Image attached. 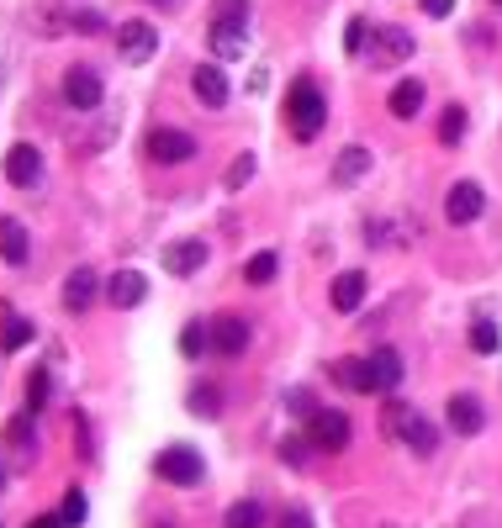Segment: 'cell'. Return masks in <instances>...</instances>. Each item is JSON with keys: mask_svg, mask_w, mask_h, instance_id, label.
Listing matches in <instances>:
<instances>
[{"mask_svg": "<svg viewBox=\"0 0 502 528\" xmlns=\"http://www.w3.org/2000/svg\"><path fill=\"white\" fill-rule=\"evenodd\" d=\"M365 365H370V386H376V391H392L402 381V354L397 349H376Z\"/></svg>", "mask_w": 502, "mask_h": 528, "instance_id": "16", "label": "cell"}, {"mask_svg": "<svg viewBox=\"0 0 502 528\" xmlns=\"http://www.w3.org/2000/svg\"><path fill=\"white\" fill-rule=\"evenodd\" d=\"M117 53H122V64H148L159 53V27H148V22H122L117 27Z\"/></svg>", "mask_w": 502, "mask_h": 528, "instance_id": "6", "label": "cell"}, {"mask_svg": "<svg viewBox=\"0 0 502 528\" xmlns=\"http://www.w3.org/2000/svg\"><path fill=\"white\" fill-rule=\"evenodd\" d=\"M37 175H43V154H37L32 143H16V148H6V180L11 185H37Z\"/></svg>", "mask_w": 502, "mask_h": 528, "instance_id": "11", "label": "cell"}, {"mask_svg": "<svg viewBox=\"0 0 502 528\" xmlns=\"http://www.w3.org/2000/svg\"><path fill=\"white\" fill-rule=\"evenodd\" d=\"M32 344V323L27 317H6V328H0V349L16 354V349H27Z\"/></svg>", "mask_w": 502, "mask_h": 528, "instance_id": "25", "label": "cell"}, {"mask_svg": "<svg viewBox=\"0 0 502 528\" xmlns=\"http://www.w3.org/2000/svg\"><path fill=\"white\" fill-rule=\"evenodd\" d=\"M265 523V507L259 502H233L228 507V528H259Z\"/></svg>", "mask_w": 502, "mask_h": 528, "instance_id": "28", "label": "cell"}, {"mask_svg": "<svg viewBox=\"0 0 502 528\" xmlns=\"http://www.w3.org/2000/svg\"><path fill=\"white\" fill-rule=\"evenodd\" d=\"M201 264H207V243H201V238H180V243L164 249V270H170V275H196Z\"/></svg>", "mask_w": 502, "mask_h": 528, "instance_id": "12", "label": "cell"}, {"mask_svg": "<svg viewBox=\"0 0 502 528\" xmlns=\"http://www.w3.org/2000/svg\"><path fill=\"white\" fill-rule=\"evenodd\" d=\"M286 407L296 412V418H312V412H318V407H312V396H307V391H286Z\"/></svg>", "mask_w": 502, "mask_h": 528, "instance_id": "36", "label": "cell"}, {"mask_svg": "<svg viewBox=\"0 0 502 528\" xmlns=\"http://www.w3.org/2000/svg\"><path fill=\"white\" fill-rule=\"evenodd\" d=\"M497 344H502L497 323H476V328H471V349H476V354H497Z\"/></svg>", "mask_w": 502, "mask_h": 528, "instance_id": "32", "label": "cell"}, {"mask_svg": "<svg viewBox=\"0 0 502 528\" xmlns=\"http://www.w3.org/2000/svg\"><path fill=\"white\" fill-rule=\"evenodd\" d=\"M481 206H487L481 185L476 180H460V185H450V196H444V217H450V222H476Z\"/></svg>", "mask_w": 502, "mask_h": 528, "instance_id": "10", "label": "cell"}, {"mask_svg": "<svg viewBox=\"0 0 502 528\" xmlns=\"http://www.w3.org/2000/svg\"><path fill=\"white\" fill-rule=\"evenodd\" d=\"M244 280H249V286H270V280H275V254H254L244 264Z\"/></svg>", "mask_w": 502, "mask_h": 528, "instance_id": "29", "label": "cell"}, {"mask_svg": "<svg viewBox=\"0 0 502 528\" xmlns=\"http://www.w3.org/2000/svg\"><path fill=\"white\" fill-rule=\"evenodd\" d=\"M6 444L22 449V455H32V444H37V439H32V412H22V418L6 423Z\"/></svg>", "mask_w": 502, "mask_h": 528, "instance_id": "26", "label": "cell"}, {"mask_svg": "<svg viewBox=\"0 0 502 528\" xmlns=\"http://www.w3.org/2000/svg\"><path fill=\"white\" fill-rule=\"evenodd\" d=\"M90 301H96V270H74L64 280V307L69 312H85Z\"/></svg>", "mask_w": 502, "mask_h": 528, "instance_id": "19", "label": "cell"}, {"mask_svg": "<svg viewBox=\"0 0 502 528\" xmlns=\"http://www.w3.org/2000/svg\"><path fill=\"white\" fill-rule=\"evenodd\" d=\"M249 48V0H222L212 16V53L217 59H244Z\"/></svg>", "mask_w": 502, "mask_h": 528, "instance_id": "2", "label": "cell"}, {"mask_svg": "<svg viewBox=\"0 0 502 528\" xmlns=\"http://www.w3.org/2000/svg\"><path fill=\"white\" fill-rule=\"evenodd\" d=\"M281 528H312V518L302 513V507H291V513H281Z\"/></svg>", "mask_w": 502, "mask_h": 528, "instance_id": "39", "label": "cell"}, {"mask_svg": "<svg viewBox=\"0 0 502 528\" xmlns=\"http://www.w3.org/2000/svg\"><path fill=\"white\" fill-rule=\"evenodd\" d=\"M212 349L228 354V360H233V354H244L249 349V323H244V317H212Z\"/></svg>", "mask_w": 502, "mask_h": 528, "instance_id": "13", "label": "cell"}, {"mask_svg": "<svg viewBox=\"0 0 502 528\" xmlns=\"http://www.w3.org/2000/svg\"><path fill=\"white\" fill-rule=\"evenodd\" d=\"M312 449H328V455H339V449H349V439H355V428H349L344 412H333V407H318L312 412Z\"/></svg>", "mask_w": 502, "mask_h": 528, "instance_id": "4", "label": "cell"}, {"mask_svg": "<svg viewBox=\"0 0 502 528\" xmlns=\"http://www.w3.org/2000/svg\"><path fill=\"white\" fill-rule=\"evenodd\" d=\"M143 148H148V159H154V164H185L196 154V138H191V132H180V127H154Z\"/></svg>", "mask_w": 502, "mask_h": 528, "instance_id": "5", "label": "cell"}, {"mask_svg": "<svg viewBox=\"0 0 502 528\" xmlns=\"http://www.w3.org/2000/svg\"><path fill=\"white\" fill-rule=\"evenodd\" d=\"M444 418H450L455 433H466V439H471V433L487 428V407H481L476 396H450V412H444Z\"/></svg>", "mask_w": 502, "mask_h": 528, "instance_id": "14", "label": "cell"}, {"mask_svg": "<svg viewBox=\"0 0 502 528\" xmlns=\"http://www.w3.org/2000/svg\"><path fill=\"white\" fill-rule=\"evenodd\" d=\"M101 74L96 69H85V64H74L69 74H64V101L74 106V111H96L101 106Z\"/></svg>", "mask_w": 502, "mask_h": 528, "instance_id": "9", "label": "cell"}, {"mask_svg": "<svg viewBox=\"0 0 502 528\" xmlns=\"http://www.w3.org/2000/svg\"><path fill=\"white\" fill-rule=\"evenodd\" d=\"M466 122H471L466 106L450 101V106H444V117H439V143H460V138H466Z\"/></svg>", "mask_w": 502, "mask_h": 528, "instance_id": "24", "label": "cell"}, {"mask_svg": "<svg viewBox=\"0 0 502 528\" xmlns=\"http://www.w3.org/2000/svg\"><path fill=\"white\" fill-rule=\"evenodd\" d=\"M370 59L376 64H407L413 59V32L407 27H370Z\"/></svg>", "mask_w": 502, "mask_h": 528, "instance_id": "7", "label": "cell"}, {"mask_svg": "<svg viewBox=\"0 0 502 528\" xmlns=\"http://www.w3.org/2000/svg\"><path fill=\"white\" fill-rule=\"evenodd\" d=\"M492 6H497V11H502V0H492Z\"/></svg>", "mask_w": 502, "mask_h": 528, "instance_id": "44", "label": "cell"}, {"mask_svg": "<svg viewBox=\"0 0 502 528\" xmlns=\"http://www.w3.org/2000/svg\"><path fill=\"white\" fill-rule=\"evenodd\" d=\"M302 449H307L302 439H286V444H281V460H291V465H302V460H307V455H302Z\"/></svg>", "mask_w": 502, "mask_h": 528, "instance_id": "38", "label": "cell"}, {"mask_svg": "<svg viewBox=\"0 0 502 528\" xmlns=\"http://www.w3.org/2000/svg\"><path fill=\"white\" fill-rule=\"evenodd\" d=\"M154 470L164 481H175V486H196L201 481V455H196V449H185V444H170V449H159Z\"/></svg>", "mask_w": 502, "mask_h": 528, "instance_id": "8", "label": "cell"}, {"mask_svg": "<svg viewBox=\"0 0 502 528\" xmlns=\"http://www.w3.org/2000/svg\"><path fill=\"white\" fill-rule=\"evenodd\" d=\"M0 486H6V470H0Z\"/></svg>", "mask_w": 502, "mask_h": 528, "instance_id": "42", "label": "cell"}, {"mask_svg": "<svg viewBox=\"0 0 502 528\" xmlns=\"http://www.w3.org/2000/svg\"><path fill=\"white\" fill-rule=\"evenodd\" d=\"M191 85H196V96L207 106H228V74H222L217 64H201Z\"/></svg>", "mask_w": 502, "mask_h": 528, "instance_id": "18", "label": "cell"}, {"mask_svg": "<svg viewBox=\"0 0 502 528\" xmlns=\"http://www.w3.org/2000/svg\"><path fill=\"white\" fill-rule=\"evenodd\" d=\"M59 518H64V528H80V523H85V497H80V492H69Z\"/></svg>", "mask_w": 502, "mask_h": 528, "instance_id": "34", "label": "cell"}, {"mask_svg": "<svg viewBox=\"0 0 502 528\" xmlns=\"http://www.w3.org/2000/svg\"><path fill=\"white\" fill-rule=\"evenodd\" d=\"M27 254H32L27 228L16 217H0V259H6V264H27Z\"/></svg>", "mask_w": 502, "mask_h": 528, "instance_id": "17", "label": "cell"}, {"mask_svg": "<svg viewBox=\"0 0 502 528\" xmlns=\"http://www.w3.org/2000/svg\"><path fill=\"white\" fill-rule=\"evenodd\" d=\"M455 0H423V16H450Z\"/></svg>", "mask_w": 502, "mask_h": 528, "instance_id": "40", "label": "cell"}, {"mask_svg": "<svg viewBox=\"0 0 502 528\" xmlns=\"http://www.w3.org/2000/svg\"><path fill=\"white\" fill-rule=\"evenodd\" d=\"M328 375H333V386H344V391H376L370 386V365L365 360H333Z\"/></svg>", "mask_w": 502, "mask_h": 528, "instance_id": "20", "label": "cell"}, {"mask_svg": "<svg viewBox=\"0 0 502 528\" xmlns=\"http://www.w3.org/2000/svg\"><path fill=\"white\" fill-rule=\"evenodd\" d=\"M159 6H175V0H159Z\"/></svg>", "mask_w": 502, "mask_h": 528, "instance_id": "43", "label": "cell"}, {"mask_svg": "<svg viewBox=\"0 0 502 528\" xmlns=\"http://www.w3.org/2000/svg\"><path fill=\"white\" fill-rule=\"evenodd\" d=\"M106 296H111V307H138V301L148 296V280L138 270H117L106 280Z\"/></svg>", "mask_w": 502, "mask_h": 528, "instance_id": "15", "label": "cell"}, {"mask_svg": "<svg viewBox=\"0 0 502 528\" xmlns=\"http://www.w3.org/2000/svg\"><path fill=\"white\" fill-rule=\"evenodd\" d=\"M217 402H222L217 386H196V391H191V412H196V418H217V412H222Z\"/></svg>", "mask_w": 502, "mask_h": 528, "instance_id": "30", "label": "cell"}, {"mask_svg": "<svg viewBox=\"0 0 502 528\" xmlns=\"http://www.w3.org/2000/svg\"><path fill=\"white\" fill-rule=\"evenodd\" d=\"M180 349L191 354V360H196V354H207L212 349V323H191V328L180 333Z\"/></svg>", "mask_w": 502, "mask_h": 528, "instance_id": "27", "label": "cell"}, {"mask_svg": "<svg viewBox=\"0 0 502 528\" xmlns=\"http://www.w3.org/2000/svg\"><path fill=\"white\" fill-rule=\"evenodd\" d=\"M392 117H402V122H413L418 111H423V85L418 80H402V85H392Z\"/></svg>", "mask_w": 502, "mask_h": 528, "instance_id": "22", "label": "cell"}, {"mask_svg": "<svg viewBox=\"0 0 502 528\" xmlns=\"http://www.w3.org/2000/svg\"><path fill=\"white\" fill-rule=\"evenodd\" d=\"M106 22H101V16L96 11H80V16H74V32H85V37H96Z\"/></svg>", "mask_w": 502, "mask_h": 528, "instance_id": "37", "label": "cell"}, {"mask_svg": "<svg viewBox=\"0 0 502 528\" xmlns=\"http://www.w3.org/2000/svg\"><path fill=\"white\" fill-rule=\"evenodd\" d=\"M370 169V148H360V143H349L344 154H339V164H333V185H355L360 175Z\"/></svg>", "mask_w": 502, "mask_h": 528, "instance_id": "21", "label": "cell"}, {"mask_svg": "<svg viewBox=\"0 0 502 528\" xmlns=\"http://www.w3.org/2000/svg\"><path fill=\"white\" fill-rule=\"evenodd\" d=\"M328 122V101H323V90L312 85V80H296L291 85V96H286V127L296 132L302 143H312L323 132Z\"/></svg>", "mask_w": 502, "mask_h": 528, "instance_id": "1", "label": "cell"}, {"mask_svg": "<svg viewBox=\"0 0 502 528\" xmlns=\"http://www.w3.org/2000/svg\"><path fill=\"white\" fill-rule=\"evenodd\" d=\"M360 301H365V275H360V270H344L339 280H333V307H339V312H355Z\"/></svg>", "mask_w": 502, "mask_h": 528, "instance_id": "23", "label": "cell"}, {"mask_svg": "<svg viewBox=\"0 0 502 528\" xmlns=\"http://www.w3.org/2000/svg\"><path fill=\"white\" fill-rule=\"evenodd\" d=\"M48 391H53V381H48V370H32L27 375V412H37L48 402Z\"/></svg>", "mask_w": 502, "mask_h": 528, "instance_id": "31", "label": "cell"}, {"mask_svg": "<svg viewBox=\"0 0 502 528\" xmlns=\"http://www.w3.org/2000/svg\"><path fill=\"white\" fill-rule=\"evenodd\" d=\"M254 180V154H238L228 164V191H238V185H249Z\"/></svg>", "mask_w": 502, "mask_h": 528, "instance_id": "33", "label": "cell"}, {"mask_svg": "<svg viewBox=\"0 0 502 528\" xmlns=\"http://www.w3.org/2000/svg\"><path fill=\"white\" fill-rule=\"evenodd\" d=\"M360 48H365V22L355 16V22L344 27V53H360Z\"/></svg>", "mask_w": 502, "mask_h": 528, "instance_id": "35", "label": "cell"}, {"mask_svg": "<svg viewBox=\"0 0 502 528\" xmlns=\"http://www.w3.org/2000/svg\"><path fill=\"white\" fill-rule=\"evenodd\" d=\"M386 433H392V439H402L413 455H434V449H439L434 423L423 418L418 407H407V402H386Z\"/></svg>", "mask_w": 502, "mask_h": 528, "instance_id": "3", "label": "cell"}, {"mask_svg": "<svg viewBox=\"0 0 502 528\" xmlns=\"http://www.w3.org/2000/svg\"><path fill=\"white\" fill-rule=\"evenodd\" d=\"M27 528H64V518H32Z\"/></svg>", "mask_w": 502, "mask_h": 528, "instance_id": "41", "label": "cell"}]
</instances>
